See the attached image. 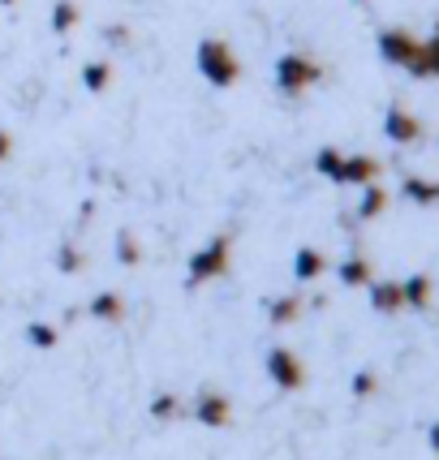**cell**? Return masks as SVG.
Wrapping results in <instances>:
<instances>
[{
  "mask_svg": "<svg viewBox=\"0 0 439 460\" xmlns=\"http://www.w3.org/2000/svg\"><path fill=\"white\" fill-rule=\"evenodd\" d=\"M233 250H237V233L233 228H220L211 241H202L199 250L185 262V288H202L211 280H224L228 267H233Z\"/></svg>",
  "mask_w": 439,
  "mask_h": 460,
  "instance_id": "cell-1",
  "label": "cell"
},
{
  "mask_svg": "<svg viewBox=\"0 0 439 460\" xmlns=\"http://www.w3.org/2000/svg\"><path fill=\"white\" fill-rule=\"evenodd\" d=\"M315 172L327 177L332 185H354V190H362V185H375V181H380L383 164L375 160V155H345L336 146H319V151H315Z\"/></svg>",
  "mask_w": 439,
  "mask_h": 460,
  "instance_id": "cell-2",
  "label": "cell"
},
{
  "mask_svg": "<svg viewBox=\"0 0 439 460\" xmlns=\"http://www.w3.org/2000/svg\"><path fill=\"white\" fill-rule=\"evenodd\" d=\"M194 65H199L202 82L216 86V91H228V86H237L241 82V57L233 52V43L220 40V35L199 40V48H194Z\"/></svg>",
  "mask_w": 439,
  "mask_h": 460,
  "instance_id": "cell-3",
  "label": "cell"
},
{
  "mask_svg": "<svg viewBox=\"0 0 439 460\" xmlns=\"http://www.w3.org/2000/svg\"><path fill=\"white\" fill-rule=\"evenodd\" d=\"M272 78H276V91L284 100H301L306 91H315L323 82V65L306 52H284L272 69Z\"/></svg>",
  "mask_w": 439,
  "mask_h": 460,
  "instance_id": "cell-4",
  "label": "cell"
},
{
  "mask_svg": "<svg viewBox=\"0 0 439 460\" xmlns=\"http://www.w3.org/2000/svg\"><path fill=\"white\" fill-rule=\"evenodd\" d=\"M263 366H267L272 387H280V392H301V387H306V361H301L289 344H276Z\"/></svg>",
  "mask_w": 439,
  "mask_h": 460,
  "instance_id": "cell-5",
  "label": "cell"
},
{
  "mask_svg": "<svg viewBox=\"0 0 439 460\" xmlns=\"http://www.w3.org/2000/svg\"><path fill=\"white\" fill-rule=\"evenodd\" d=\"M418 52H422V40L418 35H409L405 26H388V31H380V57L388 60V65H397V69H405V74H414Z\"/></svg>",
  "mask_w": 439,
  "mask_h": 460,
  "instance_id": "cell-6",
  "label": "cell"
},
{
  "mask_svg": "<svg viewBox=\"0 0 439 460\" xmlns=\"http://www.w3.org/2000/svg\"><path fill=\"white\" fill-rule=\"evenodd\" d=\"M194 421H202V426H211V430H224V426H233V401L224 396V392H199L194 396Z\"/></svg>",
  "mask_w": 439,
  "mask_h": 460,
  "instance_id": "cell-7",
  "label": "cell"
},
{
  "mask_svg": "<svg viewBox=\"0 0 439 460\" xmlns=\"http://www.w3.org/2000/svg\"><path fill=\"white\" fill-rule=\"evenodd\" d=\"M383 134H388V142H397V146H414V142H422V120L409 112V108H400V103H392L388 112H383Z\"/></svg>",
  "mask_w": 439,
  "mask_h": 460,
  "instance_id": "cell-8",
  "label": "cell"
},
{
  "mask_svg": "<svg viewBox=\"0 0 439 460\" xmlns=\"http://www.w3.org/2000/svg\"><path fill=\"white\" fill-rule=\"evenodd\" d=\"M371 310L375 314H400L405 310V293H400V280H371Z\"/></svg>",
  "mask_w": 439,
  "mask_h": 460,
  "instance_id": "cell-9",
  "label": "cell"
},
{
  "mask_svg": "<svg viewBox=\"0 0 439 460\" xmlns=\"http://www.w3.org/2000/svg\"><path fill=\"white\" fill-rule=\"evenodd\" d=\"M301 314H306V297H298V293H280V297L267 301V323L272 327H293Z\"/></svg>",
  "mask_w": 439,
  "mask_h": 460,
  "instance_id": "cell-10",
  "label": "cell"
},
{
  "mask_svg": "<svg viewBox=\"0 0 439 460\" xmlns=\"http://www.w3.org/2000/svg\"><path fill=\"white\" fill-rule=\"evenodd\" d=\"M336 276L345 288H371V280H375V262L366 259V254H349V259H340Z\"/></svg>",
  "mask_w": 439,
  "mask_h": 460,
  "instance_id": "cell-11",
  "label": "cell"
},
{
  "mask_svg": "<svg viewBox=\"0 0 439 460\" xmlns=\"http://www.w3.org/2000/svg\"><path fill=\"white\" fill-rule=\"evenodd\" d=\"M388 202H392V194L383 190L380 181H375V185H362V199H358V211H354V220H358V224L380 220L383 211H388Z\"/></svg>",
  "mask_w": 439,
  "mask_h": 460,
  "instance_id": "cell-12",
  "label": "cell"
},
{
  "mask_svg": "<svg viewBox=\"0 0 439 460\" xmlns=\"http://www.w3.org/2000/svg\"><path fill=\"white\" fill-rule=\"evenodd\" d=\"M323 271H327V254H323V250H315V245H301L298 254H293V276H298L301 284L319 280Z\"/></svg>",
  "mask_w": 439,
  "mask_h": 460,
  "instance_id": "cell-13",
  "label": "cell"
},
{
  "mask_svg": "<svg viewBox=\"0 0 439 460\" xmlns=\"http://www.w3.org/2000/svg\"><path fill=\"white\" fill-rule=\"evenodd\" d=\"M400 293H405V310H426L431 297H435V280L426 271H418V276L400 280Z\"/></svg>",
  "mask_w": 439,
  "mask_h": 460,
  "instance_id": "cell-14",
  "label": "cell"
},
{
  "mask_svg": "<svg viewBox=\"0 0 439 460\" xmlns=\"http://www.w3.org/2000/svg\"><path fill=\"white\" fill-rule=\"evenodd\" d=\"M86 314H91V319H100V323H125L130 305H125V297H121V293H100V297H91Z\"/></svg>",
  "mask_w": 439,
  "mask_h": 460,
  "instance_id": "cell-15",
  "label": "cell"
},
{
  "mask_svg": "<svg viewBox=\"0 0 439 460\" xmlns=\"http://www.w3.org/2000/svg\"><path fill=\"white\" fill-rule=\"evenodd\" d=\"M400 194L414 202V207H439V181H431V177H405V181H400Z\"/></svg>",
  "mask_w": 439,
  "mask_h": 460,
  "instance_id": "cell-16",
  "label": "cell"
},
{
  "mask_svg": "<svg viewBox=\"0 0 439 460\" xmlns=\"http://www.w3.org/2000/svg\"><path fill=\"white\" fill-rule=\"evenodd\" d=\"M78 78H82V91H91V95H103V91L112 86V60H86Z\"/></svg>",
  "mask_w": 439,
  "mask_h": 460,
  "instance_id": "cell-17",
  "label": "cell"
},
{
  "mask_svg": "<svg viewBox=\"0 0 439 460\" xmlns=\"http://www.w3.org/2000/svg\"><path fill=\"white\" fill-rule=\"evenodd\" d=\"M78 22H82L78 0H52V13H48V26H52V35H69V31H74Z\"/></svg>",
  "mask_w": 439,
  "mask_h": 460,
  "instance_id": "cell-18",
  "label": "cell"
},
{
  "mask_svg": "<svg viewBox=\"0 0 439 460\" xmlns=\"http://www.w3.org/2000/svg\"><path fill=\"white\" fill-rule=\"evenodd\" d=\"M112 254H117L121 267H139V262H142V241L134 237V228H117V241H112Z\"/></svg>",
  "mask_w": 439,
  "mask_h": 460,
  "instance_id": "cell-19",
  "label": "cell"
},
{
  "mask_svg": "<svg viewBox=\"0 0 439 460\" xmlns=\"http://www.w3.org/2000/svg\"><path fill=\"white\" fill-rule=\"evenodd\" d=\"M414 78H439V26H435V35H426V40H422Z\"/></svg>",
  "mask_w": 439,
  "mask_h": 460,
  "instance_id": "cell-20",
  "label": "cell"
},
{
  "mask_svg": "<svg viewBox=\"0 0 439 460\" xmlns=\"http://www.w3.org/2000/svg\"><path fill=\"white\" fill-rule=\"evenodd\" d=\"M82 267H86L82 245H78V241H65V245L57 250V271H60V276H78Z\"/></svg>",
  "mask_w": 439,
  "mask_h": 460,
  "instance_id": "cell-21",
  "label": "cell"
},
{
  "mask_svg": "<svg viewBox=\"0 0 439 460\" xmlns=\"http://www.w3.org/2000/svg\"><path fill=\"white\" fill-rule=\"evenodd\" d=\"M26 344H31V349H57L60 327L57 323H31V327H26Z\"/></svg>",
  "mask_w": 439,
  "mask_h": 460,
  "instance_id": "cell-22",
  "label": "cell"
},
{
  "mask_svg": "<svg viewBox=\"0 0 439 460\" xmlns=\"http://www.w3.org/2000/svg\"><path fill=\"white\" fill-rule=\"evenodd\" d=\"M181 413H185V404H181V396H173V392H160V396L151 401V418L156 421H177Z\"/></svg>",
  "mask_w": 439,
  "mask_h": 460,
  "instance_id": "cell-23",
  "label": "cell"
},
{
  "mask_svg": "<svg viewBox=\"0 0 439 460\" xmlns=\"http://www.w3.org/2000/svg\"><path fill=\"white\" fill-rule=\"evenodd\" d=\"M349 392H354V401H371V396L380 392V375H375V370H358L354 383H349Z\"/></svg>",
  "mask_w": 439,
  "mask_h": 460,
  "instance_id": "cell-24",
  "label": "cell"
},
{
  "mask_svg": "<svg viewBox=\"0 0 439 460\" xmlns=\"http://www.w3.org/2000/svg\"><path fill=\"white\" fill-rule=\"evenodd\" d=\"M103 40L112 43V48H130V43H134V31H130L125 22H112V26H103Z\"/></svg>",
  "mask_w": 439,
  "mask_h": 460,
  "instance_id": "cell-25",
  "label": "cell"
},
{
  "mask_svg": "<svg viewBox=\"0 0 439 460\" xmlns=\"http://www.w3.org/2000/svg\"><path fill=\"white\" fill-rule=\"evenodd\" d=\"M9 155H13V134H9V129H0V164L9 160Z\"/></svg>",
  "mask_w": 439,
  "mask_h": 460,
  "instance_id": "cell-26",
  "label": "cell"
},
{
  "mask_svg": "<svg viewBox=\"0 0 439 460\" xmlns=\"http://www.w3.org/2000/svg\"><path fill=\"white\" fill-rule=\"evenodd\" d=\"M426 447L439 456V421H431V430H426Z\"/></svg>",
  "mask_w": 439,
  "mask_h": 460,
  "instance_id": "cell-27",
  "label": "cell"
},
{
  "mask_svg": "<svg viewBox=\"0 0 439 460\" xmlns=\"http://www.w3.org/2000/svg\"><path fill=\"white\" fill-rule=\"evenodd\" d=\"M13 4H18V0H0V9H13Z\"/></svg>",
  "mask_w": 439,
  "mask_h": 460,
  "instance_id": "cell-28",
  "label": "cell"
}]
</instances>
